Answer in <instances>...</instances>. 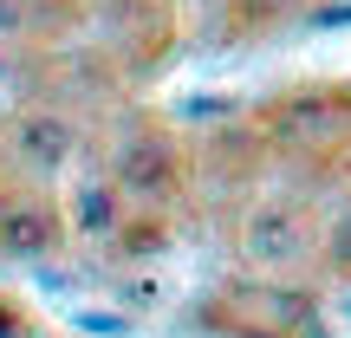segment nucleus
<instances>
[{"label": "nucleus", "mask_w": 351, "mask_h": 338, "mask_svg": "<svg viewBox=\"0 0 351 338\" xmlns=\"http://www.w3.org/2000/svg\"><path fill=\"white\" fill-rule=\"evenodd\" d=\"M345 319H351V293H345Z\"/></svg>", "instance_id": "nucleus-7"}, {"label": "nucleus", "mask_w": 351, "mask_h": 338, "mask_svg": "<svg viewBox=\"0 0 351 338\" xmlns=\"http://www.w3.org/2000/svg\"><path fill=\"white\" fill-rule=\"evenodd\" d=\"M117 176H124V189H130V195L163 202L169 189H176V156L163 150V143H130V150L117 156Z\"/></svg>", "instance_id": "nucleus-4"}, {"label": "nucleus", "mask_w": 351, "mask_h": 338, "mask_svg": "<svg viewBox=\"0 0 351 338\" xmlns=\"http://www.w3.org/2000/svg\"><path fill=\"white\" fill-rule=\"evenodd\" d=\"M306 248H313V221H306L293 202H261V208H247V221H241V254H247V267L287 274V267L306 261Z\"/></svg>", "instance_id": "nucleus-1"}, {"label": "nucleus", "mask_w": 351, "mask_h": 338, "mask_svg": "<svg viewBox=\"0 0 351 338\" xmlns=\"http://www.w3.org/2000/svg\"><path fill=\"white\" fill-rule=\"evenodd\" d=\"M59 208L52 202H13V208H0V254L7 261H20V267H33V261H46L52 248H59Z\"/></svg>", "instance_id": "nucleus-2"}, {"label": "nucleus", "mask_w": 351, "mask_h": 338, "mask_svg": "<svg viewBox=\"0 0 351 338\" xmlns=\"http://www.w3.org/2000/svg\"><path fill=\"white\" fill-rule=\"evenodd\" d=\"M319 248H326V261L339 267V274H351V208L332 215V228H326V241H319Z\"/></svg>", "instance_id": "nucleus-6"}, {"label": "nucleus", "mask_w": 351, "mask_h": 338, "mask_svg": "<svg viewBox=\"0 0 351 338\" xmlns=\"http://www.w3.org/2000/svg\"><path fill=\"white\" fill-rule=\"evenodd\" d=\"M72 124H65V117H20V130H13V156H20V163H33V169H59L65 156H72Z\"/></svg>", "instance_id": "nucleus-3"}, {"label": "nucleus", "mask_w": 351, "mask_h": 338, "mask_svg": "<svg viewBox=\"0 0 351 338\" xmlns=\"http://www.w3.org/2000/svg\"><path fill=\"white\" fill-rule=\"evenodd\" d=\"M130 221V208L117 202V189H85L78 195V234L85 241H117Z\"/></svg>", "instance_id": "nucleus-5"}]
</instances>
